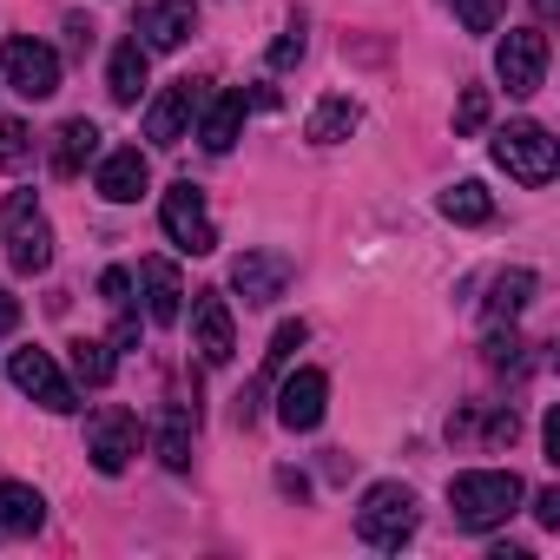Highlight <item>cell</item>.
Here are the masks:
<instances>
[{
  "mask_svg": "<svg viewBox=\"0 0 560 560\" xmlns=\"http://www.w3.org/2000/svg\"><path fill=\"white\" fill-rule=\"evenodd\" d=\"M67 350H73V376H80L86 389H106V383H113V370H119L113 343H100V337H73Z\"/></svg>",
  "mask_w": 560,
  "mask_h": 560,
  "instance_id": "obj_23",
  "label": "cell"
},
{
  "mask_svg": "<svg viewBox=\"0 0 560 560\" xmlns=\"http://www.w3.org/2000/svg\"><path fill=\"white\" fill-rule=\"evenodd\" d=\"M27 152H34V132L21 119H0V172H21Z\"/></svg>",
  "mask_w": 560,
  "mask_h": 560,
  "instance_id": "obj_26",
  "label": "cell"
},
{
  "mask_svg": "<svg viewBox=\"0 0 560 560\" xmlns=\"http://www.w3.org/2000/svg\"><path fill=\"white\" fill-rule=\"evenodd\" d=\"M40 521H47L40 488H27V481H0V540H27V534H40Z\"/></svg>",
  "mask_w": 560,
  "mask_h": 560,
  "instance_id": "obj_17",
  "label": "cell"
},
{
  "mask_svg": "<svg viewBox=\"0 0 560 560\" xmlns=\"http://www.w3.org/2000/svg\"><path fill=\"white\" fill-rule=\"evenodd\" d=\"M534 521H540L547 534L560 527V488H540V494H534Z\"/></svg>",
  "mask_w": 560,
  "mask_h": 560,
  "instance_id": "obj_32",
  "label": "cell"
},
{
  "mask_svg": "<svg viewBox=\"0 0 560 560\" xmlns=\"http://www.w3.org/2000/svg\"><path fill=\"white\" fill-rule=\"evenodd\" d=\"M494 165H501L514 185L540 191V185L560 172V145H553V132H547V126L514 119V126H501V132H494Z\"/></svg>",
  "mask_w": 560,
  "mask_h": 560,
  "instance_id": "obj_2",
  "label": "cell"
},
{
  "mask_svg": "<svg viewBox=\"0 0 560 560\" xmlns=\"http://www.w3.org/2000/svg\"><path fill=\"white\" fill-rule=\"evenodd\" d=\"M534 8H540V14H553V8H560V0H534Z\"/></svg>",
  "mask_w": 560,
  "mask_h": 560,
  "instance_id": "obj_35",
  "label": "cell"
},
{
  "mask_svg": "<svg viewBox=\"0 0 560 560\" xmlns=\"http://www.w3.org/2000/svg\"><path fill=\"white\" fill-rule=\"evenodd\" d=\"M244 93L231 86V93H218V100H205V119H198V145L205 152H231L237 145V132H244Z\"/></svg>",
  "mask_w": 560,
  "mask_h": 560,
  "instance_id": "obj_18",
  "label": "cell"
},
{
  "mask_svg": "<svg viewBox=\"0 0 560 560\" xmlns=\"http://www.w3.org/2000/svg\"><path fill=\"white\" fill-rule=\"evenodd\" d=\"M191 27H198V8H191V0H139V14H132V34H139L145 54L185 47Z\"/></svg>",
  "mask_w": 560,
  "mask_h": 560,
  "instance_id": "obj_11",
  "label": "cell"
},
{
  "mask_svg": "<svg viewBox=\"0 0 560 560\" xmlns=\"http://www.w3.org/2000/svg\"><path fill=\"white\" fill-rule=\"evenodd\" d=\"M298 343H304V324H277V337H270V350H264V370H284Z\"/></svg>",
  "mask_w": 560,
  "mask_h": 560,
  "instance_id": "obj_28",
  "label": "cell"
},
{
  "mask_svg": "<svg viewBox=\"0 0 560 560\" xmlns=\"http://www.w3.org/2000/svg\"><path fill=\"white\" fill-rule=\"evenodd\" d=\"M448 14H455L468 34H494V27H501V0H448Z\"/></svg>",
  "mask_w": 560,
  "mask_h": 560,
  "instance_id": "obj_27",
  "label": "cell"
},
{
  "mask_svg": "<svg viewBox=\"0 0 560 560\" xmlns=\"http://www.w3.org/2000/svg\"><path fill=\"white\" fill-rule=\"evenodd\" d=\"M205 100H211L205 80H172V86L145 106V139H152V145H178V139H191V119L205 113Z\"/></svg>",
  "mask_w": 560,
  "mask_h": 560,
  "instance_id": "obj_7",
  "label": "cell"
},
{
  "mask_svg": "<svg viewBox=\"0 0 560 560\" xmlns=\"http://www.w3.org/2000/svg\"><path fill=\"white\" fill-rule=\"evenodd\" d=\"M14 324H21V304H14V298H8V291H0V337H8V330H14Z\"/></svg>",
  "mask_w": 560,
  "mask_h": 560,
  "instance_id": "obj_34",
  "label": "cell"
},
{
  "mask_svg": "<svg viewBox=\"0 0 560 560\" xmlns=\"http://www.w3.org/2000/svg\"><path fill=\"white\" fill-rule=\"evenodd\" d=\"M494 73H501V86L508 93H540V80H547V34L540 27H508V40L494 47Z\"/></svg>",
  "mask_w": 560,
  "mask_h": 560,
  "instance_id": "obj_8",
  "label": "cell"
},
{
  "mask_svg": "<svg viewBox=\"0 0 560 560\" xmlns=\"http://www.w3.org/2000/svg\"><path fill=\"white\" fill-rule=\"evenodd\" d=\"M159 224H165V237H172L185 257H205V250H218V224H211V211H205V191H198L191 178H178V185L165 191V205H159Z\"/></svg>",
  "mask_w": 560,
  "mask_h": 560,
  "instance_id": "obj_4",
  "label": "cell"
},
{
  "mask_svg": "<svg viewBox=\"0 0 560 560\" xmlns=\"http://www.w3.org/2000/svg\"><path fill=\"white\" fill-rule=\"evenodd\" d=\"M291 60H304V27H284V40L270 47V67H291Z\"/></svg>",
  "mask_w": 560,
  "mask_h": 560,
  "instance_id": "obj_31",
  "label": "cell"
},
{
  "mask_svg": "<svg viewBox=\"0 0 560 560\" xmlns=\"http://www.w3.org/2000/svg\"><path fill=\"white\" fill-rule=\"evenodd\" d=\"M8 376H14V389H21V396H34V402H40V409H54V416H73V409H80L73 383L60 376V363H54L47 350H14V357H8Z\"/></svg>",
  "mask_w": 560,
  "mask_h": 560,
  "instance_id": "obj_9",
  "label": "cell"
},
{
  "mask_svg": "<svg viewBox=\"0 0 560 560\" xmlns=\"http://www.w3.org/2000/svg\"><path fill=\"white\" fill-rule=\"evenodd\" d=\"M8 257H14V270H27V277H40V270L54 264V224L40 218L34 191H14V198H8Z\"/></svg>",
  "mask_w": 560,
  "mask_h": 560,
  "instance_id": "obj_6",
  "label": "cell"
},
{
  "mask_svg": "<svg viewBox=\"0 0 560 560\" xmlns=\"http://www.w3.org/2000/svg\"><path fill=\"white\" fill-rule=\"evenodd\" d=\"M86 455H93V468L100 475H126V462L139 455V416L132 409H100L93 416V429H86Z\"/></svg>",
  "mask_w": 560,
  "mask_h": 560,
  "instance_id": "obj_10",
  "label": "cell"
},
{
  "mask_svg": "<svg viewBox=\"0 0 560 560\" xmlns=\"http://www.w3.org/2000/svg\"><path fill=\"white\" fill-rule=\"evenodd\" d=\"M357 534L370 540V547H402L409 534H416V494L402 488V481H376L370 494H363V508H357Z\"/></svg>",
  "mask_w": 560,
  "mask_h": 560,
  "instance_id": "obj_3",
  "label": "cell"
},
{
  "mask_svg": "<svg viewBox=\"0 0 560 560\" xmlns=\"http://www.w3.org/2000/svg\"><path fill=\"white\" fill-rule=\"evenodd\" d=\"M527 298H534V270H508V277H494V298H488V324H514V317L527 311Z\"/></svg>",
  "mask_w": 560,
  "mask_h": 560,
  "instance_id": "obj_24",
  "label": "cell"
},
{
  "mask_svg": "<svg viewBox=\"0 0 560 560\" xmlns=\"http://www.w3.org/2000/svg\"><path fill=\"white\" fill-rule=\"evenodd\" d=\"M442 218H455V224H488V218H494V198H488V185H475V178L448 185V191H442Z\"/></svg>",
  "mask_w": 560,
  "mask_h": 560,
  "instance_id": "obj_25",
  "label": "cell"
},
{
  "mask_svg": "<svg viewBox=\"0 0 560 560\" xmlns=\"http://www.w3.org/2000/svg\"><path fill=\"white\" fill-rule=\"evenodd\" d=\"M106 93H113L119 106H139V93H145V47H139V40H119V47H113V60H106Z\"/></svg>",
  "mask_w": 560,
  "mask_h": 560,
  "instance_id": "obj_19",
  "label": "cell"
},
{
  "mask_svg": "<svg viewBox=\"0 0 560 560\" xmlns=\"http://www.w3.org/2000/svg\"><path fill=\"white\" fill-rule=\"evenodd\" d=\"M488 126V93L481 86H468L462 93V106H455V132H481Z\"/></svg>",
  "mask_w": 560,
  "mask_h": 560,
  "instance_id": "obj_29",
  "label": "cell"
},
{
  "mask_svg": "<svg viewBox=\"0 0 560 560\" xmlns=\"http://www.w3.org/2000/svg\"><path fill=\"white\" fill-rule=\"evenodd\" d=\"M324 409H330V376H324V370H298V376H284V389H277V422H284L291 435L317 429Z\"/></svg>",
  "mask_w": 560,
  "mask_h": 560,
  "instance_id": "obj_14",
  "label": "cell"
},
{
  "mask_svg": "<svg viewBox=\"0 0 560 560\" xmlns=\"http://www.w3.org/2000/svg\"><path fill=\"white\" fill-rule=\"evenodd\" d=\"M521 501H527V488H521L514 468H468V475L448 481V514H455V527H468V534L501 527Z\"/></svg>",
  "mask_w": 560,
  "mask_h": 560,
  "instance_id": "obj_1",
  "label": "cell"
},
{
  "mask_svg": "<svg viewBox=\"0 0 560 560\" xmlns=\"http://www.w3.org/2000/svg\"><path fill=\"white\" fill-rule=\"evenodd\" d=\"M145 185H152V165H145L139 145H119V152L100 159V198H106V205H132V198H145Z\"/></svg>",
  "mask_w": 560,
  "mask_h": 560,
  "instance_id": "obj_16",
  "label": "cell"
},
{
  "mask_svg": "<svg viewBox=\"0 0 560 560\" xmlns=\"http://www.w3.org/2000/svg\"><path fill=\"white\" fill-rule=\"evenodd\" d=\"M357 119H363V113H357V100H343V93H330V100H324V106L311 113V126H304V139H311V145H337V139H350V132H357Z\"/></svg>",
  "mask_w": 560,
  "mask_h": 560,
  "instance_id": "obj_21",
  "label": "cell"
},
{
  "mask_svg": "<svg viewBox=\"0 0 560 560\" xmlns=\"http://www.w3.org/2000/svg\"><path fill=\"white\" fill-rule=\"evenodd\" d=\"M191 350L218 370V363H231V350H237V324H231V304L218 298V291H198L191 298Z\"/></svg>",
  "mask_w": 560,
  "mask_h": 560,
  "instance_id": "obj_13",
  "label": "cell"
},
{
  "mask_svg": "<svg viewBox=\"0 0 560 560\" xmlns=\"http://www.w3.org/2000/svg\"><path fill=\"white\" fill-rule=\"evenodd\" d=\"M540 442H547V462H560V409H547V422H540Z\"/></svg>",
  "mask_w": 560,
  "mask_h": 560,
  "instance_id": "obj_33",
  "label": "cell"
},
{
  "mask_svg": "<svg viewBox=\"0 0 560 560\" xmlns=\"http://www.w3.org/2000/svg\"><path fill=\"white\" fill-rule=\"evenodd\" d=\"M0 80H8L21 100H54L60 93V54L47 40H8L0 47Z\"/></svg>",
  "mask_w": 560,
  "mask_h": 560,
  "instance_id": "obj_5",
  "label": "cell"
},
{
  "mask_svg": "<svg viewBox=\"0 0 560 560\" xmlns=\"http://www.w3.org/2000/svg\"><path fill=\"white\" fill-rule=\"evenodd\" d=\"M291 257L284 250H244L237 264H231V291L244 298V304H277L284 298V284H291Z\"/></svg>",
  "mask_w": 560,
  "mask_h": 560,
  "instance_id": "obj_12",
  "label": "cell"
},
{
  "mask_svg": "<svg viewBox=\"0 0 560 560\" xmlns=\"http://www.w3.org/2000/svg\"><path fill=\"white\" fill-rule=\"evenodd\" d=\"M93 152H100V126H93V119H67L60 139H54V172H60V178H80Z\"/></svg>",
  "mask_w": 560,
  "mask_h": 560,
  "instance_id": "obj_20",
  "label": "cell"
},
{
  "mask_svg": "<svg viewBox=\"0 0 560 560\" xmlns=\"http://www.w3.org/2000/svg\"><path fill=\"white\" fill-rule=\"evenodd\" d=\"M139 284H145V317L159 330H172L185 317V284H178V264L172 257H145L139 264Z\"/></svg>",
  "mask_w": 560,
  "mask_h": 560,
  "instance_id": "obj_15",
  "label": "cell"
},
{
  "mask_svg": "<svg viewBox=\"0 0 560 560\" xmlns=\"http://www.w3.org/2000/svg\"><path fill=\"white\" fill-rule=\"evenodd\" d=\"M488 363H494V370H521V337L494 324V330H488Z\"/></svg>",
  "mask_w": 560,
  "mask_h": 560,
  "instance_id": "obj_30",
  "label": "cell"
},
{
  "mask_svg": "<svg viewBox=\"0 0 560 560\" xmlns=\"http://www.w3.org/2000/svg\"><path fill=\"white\" fill-rule=\"evenodd\" d=\"M159 462H165L172 475L191 468V409H185V402H172V409L159 416Z\"/></svg>",
  "mask_w": 560,
  "mask_h": 560,
  "instance_id": "obj_22",
  "label": "cell"
}]
</instances>
